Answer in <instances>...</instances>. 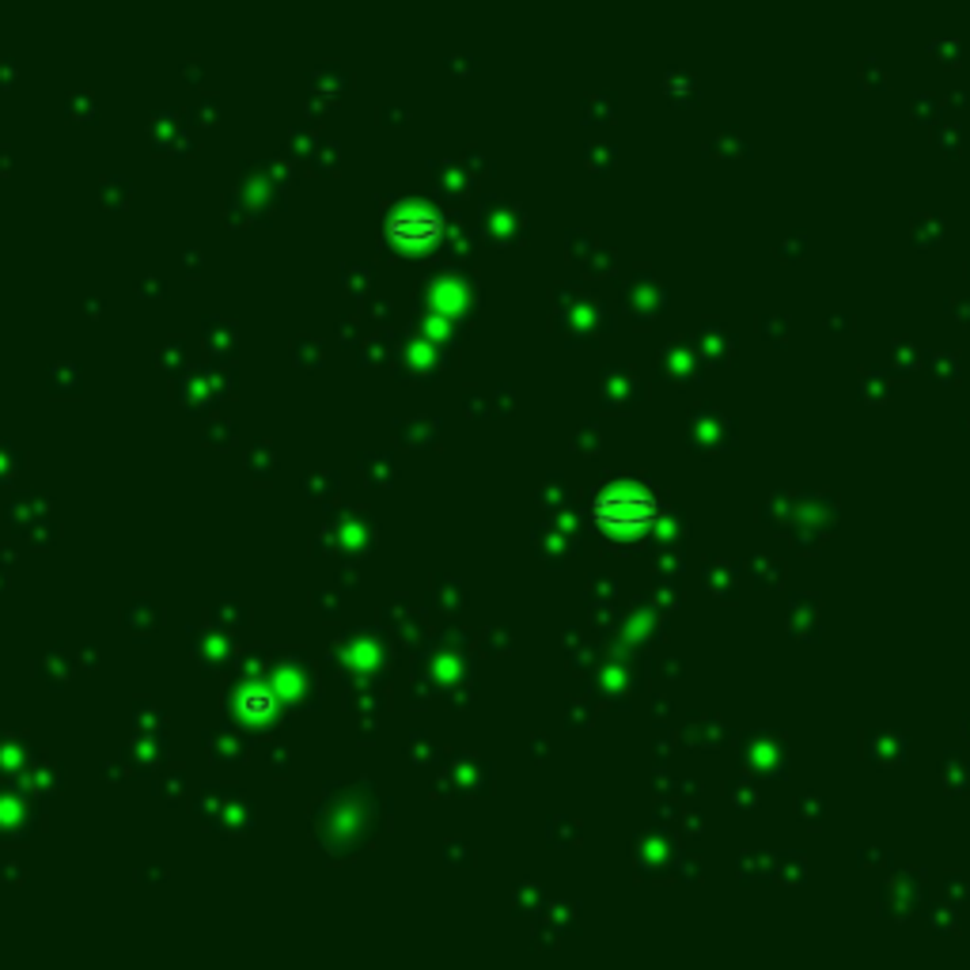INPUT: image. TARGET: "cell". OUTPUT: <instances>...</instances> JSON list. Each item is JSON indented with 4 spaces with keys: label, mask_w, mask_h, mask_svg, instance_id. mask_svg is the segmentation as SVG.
<instances>
[{
    "label": "cell",
    "mask_w": 970,
    "mask_h": 970,
    "mask_svg": "<svg viewBox=\"0 0 970 970\" xmlns=\"http://www.w3.org/2000/svg\"><path fill=\"white\" fill-rule=\"evenodd\" d=\"M649 516H652V504L637 493H611L599 501V520L611 523V528H618V523H622V528H641Z\"/></svg>",
    "instance_id": "6da1fadb"
}]
</instances>
